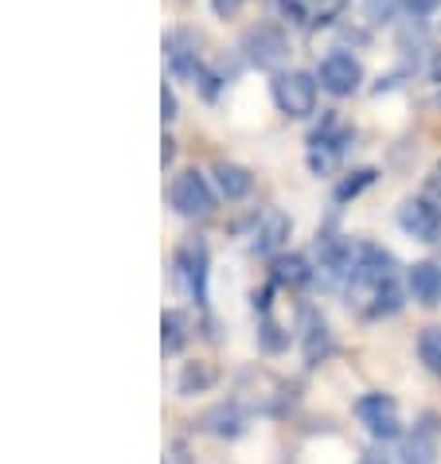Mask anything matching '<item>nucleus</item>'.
Listing matches in <instances>:
<instances>
[{
	"label": "nucleus",
	"mask_w": 441,
	"mask_h": 464,
	"mask_svg": "<svg viewBox=\"0 0 441 464\" xmlns=\"http://www.w3.org/2000/svg\"><path fill=\"white\" fill-rule=\"evenodd\" d=\"M274 102L289 118H309L317 110V79L305 71H285L274 79Z\"/></svg>",
	"instance_id": "obj_1"
},
{
	"label": "nucleus",
	"mask_w": 441,
	"mask_h": 464,
	"mask_svg": "<svg viewBox=\"0 0 441 464\" xmlns=\"http://www.w3.org/2000/svg\"><path fill=\"white\" fill-rule=\"evenodd\" d=\"M168 199H172V208L180 215H188V218H200L215 208V196H211V188H207V179L196 172V169H188V172H180L172 179V191H168Z\"/></svg>",
	"instance_id": "obj_2"
},
{
	"label": "nucleus",
	"mask_w": 441,
	"mask_h": 464,
	"mask_svg": "<svg viewBox=\"0 0 441 464\" xmlns=\"http://www.w3.org/2000/svg\"><path fill=\"white\" fill-rule=\"evenodd\" d=\"M317 82H320V90H328L332 98H348V94H356L359 90L363 71H359V63L348 55V51H332V55L320 63Z\"/></svg>",
	"instance_id": "obj_3"
},
{
	"label": "nucleus",
	"mask_w": 441,
	"mask_h": 464,
	"mask_svg": "<svg viewBox=\"0 0 441 464\" xmlns=\"http://www.w3.org/2000/svg\"><path fill=\"white\" fill-rule=\"evenodd\" d=\"M356 414L359 421L368 425L371 437H379V441H391V437H398V410L387 394H363L356 402Z\"/></svg>",
	"instance_id": "obj_4"
},
{
	"label": "nucleus",
	"mask_w": 441,
	"mask_h": 464,
	"mask_svg": "<svg viewBox=\"0 0 441 464\" xmlns=\"http://www.w3.org/2000/svg\"><path fill=\"white\" fill-rule=\"evenodd\" d=\"M246 55L258 67H278V63L289 55V40L278 24H258V28L246 32Z\"/></svg>",
	"instance_id": "obj_5"
},
{
	"label": "nucleus",
	"mask_w": 441,
	"mask_h": 464,
	"mask_svg": "<svg viewBox=\"0 0 441 464\" xmlns=\"http://www.w3.org/2000/svg\"><path fill=\"white\" fill-rule=\"evenodd\" d=\"M398 227L418 242H437L441 238V208L426 199H407L398 208Z\"/></svg>",
	"instance_id": "obj_6"
},
{
	"label": "nucleus",
	"mask_w": 441,
	"mask_h": 464,
	"mask_svg": "<svg viewBox=\"0 0 441 464\" xmlns=\"http://www.w3.org/2000/svg\"><path fill=\"white\" fill-rule=\"evenodd\" d=\"M437 460V418L426 414L414 433L402 441V464H434Z\"/></svg>",
	"instance_id": "obj_7"
},
{
	"label": "nucleus",
	"mask_w": 441,
	"mask_h": 464,
	"mask_svg": "<svg viewBox=\"0 0 441 464\" xmlns=\"http://www.w3.org/2000/svg\"><path fill=\"white\" fill-rule=\"evenodd\" d=\"M176 269L180 277H184V285L191 296H200L203 301V277H207V246L196 238V242H184L176 254Z\"/></svg>",
	"instance_id": "obj_8"
},
{
	"label": "nucleus",
	"mask_w": 441,
	"mask_h": 464,
	"mask_svg": "<svg viewBox=\"0 0 441 464\" xmlns=\"http://www.w3.org/2000/svg\"><path fill=\"white\" fill-rule=\"evenodd\" d=\"M407 285H410V293H414V301H422V304H437V301H441V266H434V262H418V266H410Z\"/></svg>",
	"instance_id": "obj_9"
},
{
	"label": "nucleus",
	"mask_w": 441,
	"mask_h": 464,
	"mask_svg": "<svg viewBox=\"0 0 441 464\" xmlns=\"http://www.w3.org/2000/svg\"><path fill=\"white\" fill-rule=\"evenodd\" d=\"M285 238H289V218L278 215V211H270V215L262 218V230L254 235V250H258V254H274Z\"/></svg>",
	"instance_id": "obj_10"
},
{
	"label": "nucleus",
	"mask_w": 441,
	"mask_h": 464,
	"mask_svg": "<svg viewBox=\"0 0 441 464\" xmlns=\"http://www.w3.org/2000/svg\"><path fill=\"white\" fill-rule=\"evenodd\" d=\"M215 176H219V191H223L227 199H242V196H250V188H254V176L239 169V164H219Z\"/></svg>",
	"instance_id": "obj_11"
},
{
	"label": "nucleus",
	"mask_w": 441,
	"mask_h": 464,
	"mask_svg": "<svg viewBox=\"0 0 441 464\" xmlns=\"http://www.w3.org/2000/svg\"><path fill=\"white\" fill-rule=\"evenodd\" d=\"M309 277H313V269H309L305 257L289 254V257H278V262H274V281H278V285L297 289V285H305Z\"/></svg>",
	"instance_id": "obj_12"
},
{
	"label": "nucleus",
	"mask_w": 441,
	"mask_h": 464,
	"mask_svg": "<svg viewBox=\"0 0 441 464\" xmlns=\"http://www.w3.org/2000/svg\"><path fill=\"white\" fill-rule=\"evenodd\" d=\"M161 328H164V352H176V347H184V340H188V316L184 313L168 308L164 320H161Z\"/></svg>",
	"instance_id": "obj_13"
},
{
	"label": "nucleus",
	"mask_w": 441,
	"mask_h": 464,
	"mask_svg": "<svg viewBox=\"0 0 441 464\" xmlns=\"http://www.w3.org/2000/svg\"><path fill=\"white\" fill-rule=\"evenodd\" d=\"M418 355H422V363L434 371V375H441V328H426L422 336H418Z\"/></svg>",
	"instance_id": "obj_14"
},
{
	"label": "nucleus",
	"mask_w": 441,
	"mask_h": 464,
	"mask_svg": "<svg viewBox=\"0 0 441 464\" xmlns=\"http://www.w3.org/2000/svg\"><path fill=\"white\" fill-rule=\"evenodd\" d=\"M371 179H375V172H371V169H363V172H356V179H344V184H340V188H336V199H352V196H359V191H363V188H368V184H371Z\"/></svg>",
	"instance_id": "obj_15"
},
{
	"label": "nucleus",
	"mask_w": 441,
	"mask_h": 464,
	"mask_svg": "<svg viewBox=\"0 0 441 464\" xmlns=\"http://www.w3.org/2000/svg\"><path fill=\"white\" fill-rule=\"evenodd\" d=\"M391 12H395V0H371V5H368L371 24H387V20H391Z\"/></svg>",
	"instance_id": "obj_16"
},
{
	"label": "nucleus",
	"mask_w": 441,
	"mask_h": 464,
	"mask_svg": "<svg viewBox=\"0 0 441 464\" xmlns=\"http://www.w3.org/2000/svg\"><path fill=\"white\" fill-rule=\"evenodd\" d=\"M278 5H281V12H285V16H289L293 24H305V20H309V5H305V0H278Z\"/></svg>",
	"instance_id": "obj_17"
},
{
	"label": "nucleus",
	"mask_w": 441,
	"mask_h": 464,
	"mask_svg": "<svg viewBox=\"0 0 441 464\" xmlns=\"http://www.w3.org/2000/svg\"><path fill=\"white\" fill-rule=\"evenodd\" d=\"M402 5H407V12H414V16H430L441 0H402Z\"/></svg>",
	"instance_id": "obj_18"
},
{
	"label": "nucleus",
	"mask_w": 441,
	"mask_h": 464,
	"mask_svg": "<svg viewBox=\"0 0 441 464\" xmlns=\"http://www.w3.org/2000/svg\"><path fill=\"white\" fill-rule=\"evenodd\" d=\"M161 110H164V121H172L176 118V94H172V90H161Z\"/></svg>",
	"instance_id": "obj_19"
},
{
	"label": "nucleus",
	"mask_w": 441,
	"mask_h": 464,
	"mask_svg": "<svg viewBox=\"0 0 441 464\" xmlns=\"http://www.w3.org/2000/svg\"><path fill=\"white\" fill-rule=\"evenodd\" d=\"M239 5H242V0H215V12H219V16H235Z\"/></svg>",
	"instance_id": "obj_20"
},
{
	"label": "nucleus",
	"mask_w": 441,
	"mask_h": 464,
	"mask_svg": "<svg viewBox=\"0 0 441 464\" xmlns=\"http://www.w3.org/2000/svg\"><path fill=\"white\" fill-rule=\"evenodd\" d=\"M359 464H391V460H387V457H379V453H368V457H363Z\"/></svg>",
	"instance_id": "obj_21"
}]
</instances>
